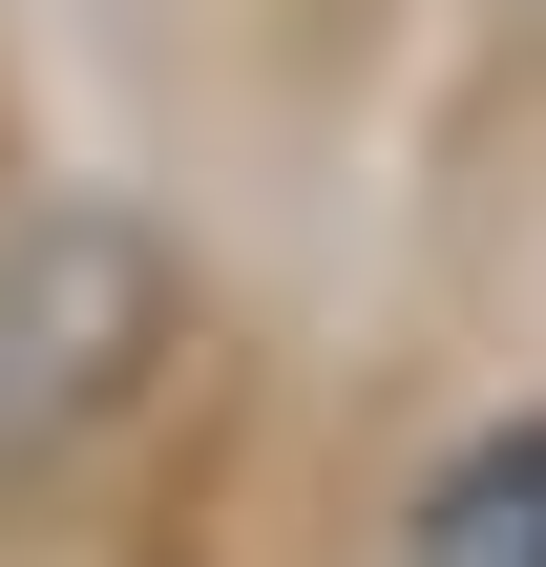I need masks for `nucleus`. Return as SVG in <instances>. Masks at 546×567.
I'll list each match as a JSON object with an SVG mask.
<instances>
[{
  "label": "nucleus",
  "instance_id": "2",
  "mask_svg": "<svg viewBox=\"0 0 546 567\" xmlns=\"http://www.w3.org/2000/svg\"><path fill=\"white\" fill-rule=\"evenodd\" d=\"M400 567H546V421H505L484 463H442V505L400 526Z\"/></svg>",
  "mask_w": 546,
  "mask_h": 567
},
{
  "label": "nucleus",
  "instance_id": "1",
  "mask_svg": "<svg viewBox=\"0 0 546 567\" xmlns=\"http://www.w3.org/2000/svg\"><path fill=\"white\" fill-rule=\"evenodd\" d=\"M168 316H189V295H168V231H147L126 189H42V210L0 231V505L147 400Z\"/></svg>",
  "mask_w": 546,
  "mask_h": 567
}]
</instances>
